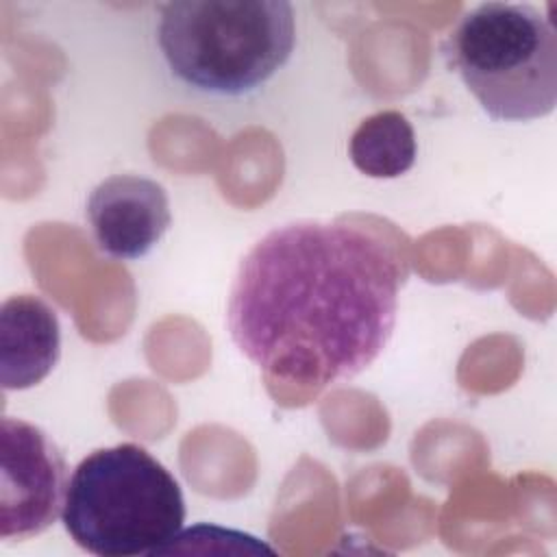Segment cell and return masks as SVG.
<instances>
[{
	"mask_svg": "<svg viewBox=\"0 0 557 557\" xmlns=\"http://www.w3.org/2000/svg\"><path fill=\"white\" fill-rule=\"evenodd\" d=\"M394 252L346 222L300 220L265 233L228 294L237 348L272 381L324 389L387 346L398 309Z\"/></svg>",
	"mask_w": 557,
	"mask_h": 557,
	"instance_id": "obj_1",
	"label": "cell"
},
{
	"mask_svg": "<svg viewBox=\"0 0 557 557\" xmlns=\"http://www.w3.org/2000/svg\"><path fill=\"white\" fill-rule=\"evenodd\" d=\"M61 520L91 555H159L185 522V498L163 463L126 442L94 450L74 468Z\"/></svg>",
	"mask_w": 557,
	"mask_h": 557,
	"instance_id": "obj_2",
	"label": "cell"
},
{
	"mask_svg": "<svg viewBox=\"0 0 557 557\" xmlns=\"http://www.w3.org/2000/svg\"><path fill=\"white\" fill-rule=\"evenodd\" d=\"M157 37L165 63L183 83L239 96L287 63L296 17L285 0H174L161 7Z\"/></svg>",
	"mask_w": 557,
	"mask_h": 557,
	"instance_id": "obj_3",
	"label": "cell"
},
{
	"mask_svg": "<svg viewBox=\"0 0 557 557\" xmlns=\"http://www.w3.org/2000/svg\"><path fill=\"white\" fill-rule=\"evenodd\" d=\"M448 54L494 120L529 122L557 104V35L531 4H476L450 33Z\"/></svg>",
	"mask_w": 557,
	"mask_h": 557,
	"instance_id": "obj_4",
	"label": "cell"
},
{
	"mask_svg": "<svg viewBox=\"0 0 557 557\" xmlns=\"http://www.w3.org/2000/svg\"><path fill=\"white\" fill-rule=\"evenodd\" d=\"M0 440V537L26 540L63 511L65 461L48 433L20 418H2Z\"/></svg>",
	"mask_w": 557,
	"mask_h": 557,
	"instance_id": "obj_5",
	"label": "cell"
},
{
	"mask_svg": "<svg viewBox=\"0 0 557 557\" xmlns=\"http://www.w3.org/2000/svg\"><path fill=\"white\" fill-rule=\"evenodd\" d=\"M87 218L98 248L115 259L150 252L172 222L165 189L139 174H113L87 200Z\"/></svg>",
	"mask_w": 557,
	"mask_h": 557,
	"instance_id": "obj_6",
	"label": "cell"
},
{
	"mask_svg": "<svg viewBox=\"0 0 557 557\" xmlns=\"http://www.w3.org/2000/svg\"><path fill=\"white\" fill-rule=\"evenodd\" d=\"M61 326L54 309L39 296L17 294L0 309V383L28 389L41 383L59 361Z\"/></svg>",
	"mask_w": 557,
	"mask_h": 557,
	"instance_id": "obj_7",
	"label": "cell"
},
{
	"mask_svg": "<svg viewBox=\"0 0 557 557\" xmlns=\"http://www.w3.org/2000/svg\"><path fill=\"white\" fill-rule=\"evenodd\" d=\"M352 165L370 178H396L416 161V133L411 122L394 109L366 117L348 144Z\"/></svg>",
	"mask_w": 557,
	"mask_h": 557,
	"instance_id": "obj_8",
	"label": "cell"
}]
</instances>
